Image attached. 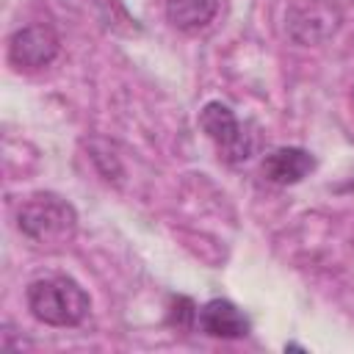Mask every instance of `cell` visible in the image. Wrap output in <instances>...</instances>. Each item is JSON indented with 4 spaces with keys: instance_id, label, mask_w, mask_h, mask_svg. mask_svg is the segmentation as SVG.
<instances>
[{
    "instance_id": "5",
    "label": "cell",
    "mask_w": 354,
    "mask_h": 354,
    "mask_svg": "<svg viewBox=\"0 0 354 354\" xmlns=\"http://www.w3.org/2000/svg\"><path fill=\"white\" fill-rule=\"evenodd\" d=\"M58 53H61V39L44 22L25 25V28L14 30L11 39H8V61L19 72L44 69L58 58Z\"/></svg>"
},
{
    "instance_id": "3",
    "label": "cell",
    "mask_w": 354,
    "mask_h": 354,
    "mask_svg": "<svg viewBox=\"0 0 354 354\" xmlns=\"http://www.w3.org/2000/svg\"><path fill=\"white\" fill-rule=\"evenodd\" d=\"M199 127L216 144L218 158H224L227 163H243L257 149V136L249 130V124H243L232 113V108L218 100L207 102L199 111Z\"/></svg>"
},
{
    "instance_id": "1",
    "label": "cell",
    "mask_w": 354,
    "mask_h": 354,
    "mask_svg": "<svg viewBox=\"0 0 354 354\" xmlns=\"http://www.w3.org/2000/svg\"><path fill=\"white\" fill-rule=\"evenodd\" d=\"M28 310L47 326H77L91 310L88 293L72 277H41L28 285Z\"/></svg>"
},
{
    "instance_id": "9",
    "label": "cell",
    "mask_w": 354,
    "mask_h": 354,
    "mask_svg": "<svg viewBox=\"0 0 354 354\" xmlns=\"http://www.w3.org/2000/svg\"><path fill=\"white\" fill-rule=\"evenodd\" d=\"M199 318V310L196 304L188 299V296H174L171 299V307H169V324L177 326V329H191Z\"/></svg>"
},
{
    "instance_id": "7",
    "label": "cell",
    "mask_w": 354,
    "mask_h": 354,
    "mask_svg": "<svg viewBox=\"0 0 354 354\" xmlns=\"http://www.w3.org/2000/svg\"><path fill=\"white\" fill-rule=\"evenodd\" d=\"M315 169V158L301 147H277L263 158V177L274 185H296Z\"/></svg>"
},
{
    "instance_id": "2",
    "label": "cell",
    "mask_w": 354,
    "mask_h": 354,
    "mask_svg": "<svg viewBox=\"0 0 354 354\" xmlns=\"http://www.w3.org/2000/svg\"><path fill=\"white\" fill-rule=\"evenodd\" d=\"M19 232L36 246H61L77 230L75 207L58 194H33L17 207Z\"/></svg>"
},
{
    "instance_id": "4",
    "label": "cell",
    "mask_w": 354,
    "mask_h": 354,
    "mask_svg": "<svg viewBox=\"0 0 354 354\" xmlns=\"http://www.w3.org/2000/svg\"><path fill=\"white\" fill-rule=\"evenodd\" d=\"M343 22L332 0H293L285 11V33L296 44H321L337 33Z\"/></svg>"
},
{
    "instance_id": "6",
    "label": "cell",
    "mask_w": 354,
    "mask_h": 354,
    "mask_svg": "<svg viewBox=\"0 0 354 354\" xmlns=\"http://www.w3.org/2000/svg\"><path fill=\"white\" fill-rule=\"evenodd\" d=\"M199 329L210 337H221V340H241L249 335V318L227 299H210L207 304H202L199 318H196Z\"/></svg>"
},
{
    "instance_id": "8",
    "label": "cell",
    "mask_w": 354,
    "mask_h": 354,
    "mask_svg": "<svg viewBox=\"0 0 354 354\" xmlns=\"http://www.w3.org/2000/svg\"><path fill=\"white\" fill-rule=\"evenodd\" d=\"M216 11H218V0H166V19L185 33L207 28Z\"/></svg>"
}]
</instances>
